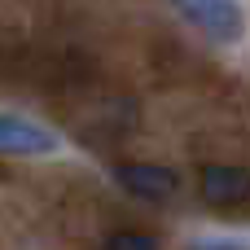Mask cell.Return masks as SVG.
Here are the masks:
<instances>
[{
    "label": "cell",
    "mask_w": 250,
    "mask_h": 250,
    "mask_svg": "<svg viewBox=\"0 0 250 250\" xmlns=\"http://www.w3.org/2000/svg\"><path fill=\"white\" fill-rule=\"evenodd\" d=\"M57 149V136L31 119H18V114H0V154H53Z\"/></svg>",
    "instance_id": "cell-3"
},
{
    "label": "cell",
    "mask_w": 250,
    "mask_h": 250,
    "mask_svg": "<svg viewBox=\"0 0 250 250\" xmlns=\"http://www.w3.org/2000/svg\"><path fill=\"white\" fill-rule=\"evenodd\" d=\"M171 4L180 9V18H189L215 44H237L246 35V9H242V0H171Z\"/></svg>",
    "instance_id": "cell-1"
},
{
    "label": "cell",
    "mask_w": 250,
    "mask_h": 250,
    "mask_svg": "<svg viewBox=\"0 0 250 250\" xmlns=\"http://www.w3.org/2000/svg\"><path fill=\"white\" fill-rule=\"evenodd\" d=\"M119 185H123L127 193L145 198V202H163V198H171V193L180 189L176 171L154 167V163H123V167H119Z\"/></svg>",
    "instance_id": "cell-4"
},
{
    "label": "cell",
    "mask_w": 250,
    "mask_h": 250,
    "mask_svg": "<svg viewBox=\"0 0 250 250\" xmlns=\"http://www.w3.org/2000/svg\"><path fill=\"white\" fill-rule=\"evenodd\" d=\"M198 189H202V198L211 207H242V202H250V167L211 163V167H202Z\"/></svg>",
    "instance_id": "cell-2"
},
{
    "label": "cell",
    "mask_w": 250,
    "mask_h": 250,
    "mask_svg": "<svg viewBox=\"0 0 250 250\" xmlns=\"http://www.w3.org/2000/svg\"><path fill=\"white\" fill-rule=\"evenodd\" d=\"M105 250H158V242H154L149 233H136V229H119V233H110Z\"/></svg>",
    "instance_id": "cell-5"
},
{
    "label": "cell",
    "mask_w": 250,
    "mask_h": 250,
    "mask_svg": "<svg viewBox=\"0 0 250 250\" xmlns=\"http://www.w3.org/2000/svg\"><path fill=\"white\" fill-rule=\"evenodd\" d=\"M202 250H237V246H202Z\"/></svg>",
    "instance_id": "cell-6"
}]
</instances>
